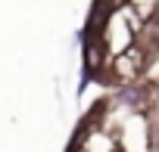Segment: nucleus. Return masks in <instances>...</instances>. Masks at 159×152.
Instances as JSON below:
<instances>
[]
</instances>
